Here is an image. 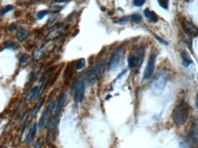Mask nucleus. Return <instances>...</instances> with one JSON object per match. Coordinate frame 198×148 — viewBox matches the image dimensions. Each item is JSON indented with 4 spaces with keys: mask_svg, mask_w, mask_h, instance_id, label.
Instances as JSON below:
<instances>
[{
    "mask_svg": "<svg viewBox=\"0 0 198 148\" xmlns=\"http://www.w3.org/2000/svg\"><path fill=\"white\" fill-rule=\"evenodd\" d=\"M189 115V106L184 101H181L175 105L172 118L175 125L181 126L185 123Z\"/></svg>",
    "mask_w": 198,
    "mask_h": 148,
    "instance_id": "nucleus-1",
    "label": "nucleus"
},
{
    "mask_svg": "<svg viewBox=\"0 0 198 148\" xmlns=\"http://www.w3.org/2000/svg\"><path fill=\"white\" fill-rule=\"evenodd\" d=\"M125 58V51L123 49L119 48L115 51L112 55L108 62V68L111 71H116L123 65Z\"/></svg>",
    "mask_w": 198,
    "mask_h": 148,
    "instance_id": "nucleus-2",
    "label": "nucleus"
},
{
    "mask_svg": "<svg viewBox=\"0 0 198 148\" xmlns=\"http://www.w3.org/2000/svg\"><path fill=\"white\" fill-rule=\"evenodd\" d=\"M144 55L145 49L143 47H138L136 50L131 52L128 58V62L130 68H140L143 62Z\"/></svg>",
    "mask_w": 198,
    "mask_h": 148,
    "instance_id": "nucleus-3",
    "label": "nucleus"
},
{
    "mask_svg": "<svg viewBox=\"0 0 198 148\" xmlns=\"http://www.w3.org/2000/svg\"><path fill=\"white\" fill-rule=\"evenodd\" d=\"M167 83V78L163 73L157 74L153 78L150 83V89L155 95H159L162 93Z\"/></svg>",
    "mask_w": 198,
    "mask_h": 148,
    "instance_id": "nucleus-4",
    "label": "nucleus"
},
{
    "mask_svg": "<svg viewBox=\"0 0 198 148\" xmlns=\"http://www.w3.org/2000/svg\"><path fill=\"white\" fill-rule=\"evenodd\" d=\"M104 70V64L103 62H98L96 63L91 69L89 70L88 76L87 80L89 83H91L95 82L101 76Z\"/></svg>",
    "mask_w": 198,
    "mask_h": 148,
    "instance_id": "nucleus-5",
    "label": "nucleus"
},
{
    "mask_svg": "<svg viewBox=\"0 0 198 148\" xmlns=\"http://www.w3.org/2000/svg\"><path fill=\"white\" fill-rule=\"evenodd\" d=\"M85 83L81 80L78 81L74 87V100L76 104L81 103L84 100L85 96Z\"/></svg>",
    "mask_w": 198,
    "mask_h": 148,
    "instance_id": "nucleus-6",
    "label": "nucleus"
},
{
    "mask_svg": "<svg viewBox=\"0 0 198 148\" xmlns=\"http://www.w3.org/2000/svg\"><path fill=\"white\" fill-rule=\"evenodd\" d=\"M156 62V56L154 54L150 55L148 60L147 62V65L145 68L143 73V78L144 79H148L153 75L155 70Z\"/></svg>",
    "mask_w": 198,
    "mask_h": 148,
    "instance_id": "nucleus-7",
    "label": "nucleus"
},
{
    "mask_svg": "<svg viewBox=\"0 0 198 148\" xmlns=\"http://www.w3.org/2000/svg\"><path fill=\"white\" fill-rule=\"evenodd\" d=\"M182 27L185 32L189 36L195 37L198 35V29L192 23L187 19H183Z\"/></svg>",
    "mask_w": 198,
    "mask_h": 148,
    "instance_id": "nucleus-8",
    "label": "nucleus"
},
{
    "mask_svg": "<svg viewBox=\"0 0 198 148\" xmlns=\"http://www.w3.org/2000/svg\"><path fill=\"white\" fill-rule=\"evenodd\" d=\"M54 104H55V102L54 101H52L50 102L49 103V104L47 105V107H46L45 109L43 112L39 120L38 124L39 127H42L45 125L47 122V120L48 119V117H49L52 111L53 110L54 107Z\"/></svg>",
    "mask_w": 198,
    "mask_h": 148,
    "instance_id": "nucleus-9",
    "label": "nucleus"
},
{
    "mask_svg": "<svg viewBox=\"0 0 198 148\" xmlns=\"http://www.w3.org/2000/svg\"><path fill=\"white\" fill-rule=\"evenodd\" d=\"M57 127V119L54 117L51 121L49 124V129L48 133V137L49 140H53L54 139Z\"/></svg>",
    "mask_w": 198,
    "mask_h": 148,
    "instance_id": "nucleus-10",
    "label": "nucleus"
},
{
    "mask_svg": "<svg viewBox=\"0 0 198 148\" xmlns=\"http://www.w3.org/2000/svg\"><path fill=\"white\" fill-rule=\"evenodd\" d=\"M67 98V94H64L60 98L59 100V101L57 103L56 106L55 107V109H54V116L55 117H57L59 114L61 112V110L63 108V106L65 104V102L66 101Z\"/></svg>",
    "mask_w": 198,
    "mask_h": 148,
    "instance_id": "nucleus-11",
    "label": "nucleus"
},
{
    "mask_svg": "<svg viewBox=\"0 0 198 148\" xmlns=\"http://www.w3.org/2000/svg\"><path fill=\"white\" fill-rule=\"evenodd\" d=\"M29 36V31L25 30L23 28H20L16 34V39L20 42H22L27 39Z\"/></svg>",
    "mask_w": 198,
    "mask_h": 148,
    "instance_id": "nucleus-12",
    "label": "nucleus"
},
{
    "mask_svg": "<svg viewBox=\"0 0 198 148\" xmlns=\"http://www.w3.org/2000/svg\"><path fill=\"white\" fill-rule=\"evenodd\" d=\"M63 31H64V28L63 27H60L59 29H55L53 31L50 32V33H49L48 34V35L46 37V41H51V40L54 39V38H57V37H59L60 34H61Z\"/></svg>",
    "mask_w": 198,
    "mask_h": 148,
    "instance_id": "nucleus-13",
    "label": "nucleus"
},
{
    "mask_svg": "<svg viewBox=\"0 0 198 148\" xmlns=\"http://www.w3.org/2000/svg\"><path fill=\"white\" fill-rule=\"evenodd\" d=\"M37 126H38V125L37 124V123H34L32 125V128L30 130V131L29 133V137H28V139H27L28 143L30 145H31L33 143L34 140H35L36 134L37 132Z\"/></svg>",
    "mask_w": 198,
    "mask_h": 148,
    "instance_id": "nucleus-14",
    "label": "nucleus"
},
{
    "mask_svg": "<svg viewBox=\"0 0 198 148\" xmlns=\"http://www.w3.org/2000/svg\"><path fill=\"white\" fill-rule=\"evenodd\" d=\"M144 15L146 18L153 22H156L158 20V16L154 12L150 11L148 8H146L144 11Z\"/></svg>",
    "mask_w": 198,
    "mask_h": 148,
    "instance_id": "nucleus-15",
    "label": "nucleus"
},
{
    "mask_svg": "<svg viewBox=\"0 0 198 148\" xmlns=\"http://www.w3.org/2000/svg\"><path fill=\"white\" fill-rule=\"evenodd\" d=\"M181 57H182V60H183V65L184 67H187L190 65V64H192L193 62L192 59H190V55L187 52L183 51L181 52Z\"/></svg>",
    "mask_w": 198,
    "mask_h": 148,
    "instance_id": "nucleus-16",
    "label": "nucleus"
},
{
    "mask_svg": "<svg viewBox=\"0 0 198 148\" xmlns=\"http://www.w3.org/2000/svg\"><path fill=\"white\" fill-rule=\"evenodd\" d=\"M30 125H27L26 126L24 127V128H23V131L20 135V140L21 141V142H24L25 141L27 140L29 135V133L30 131Z\"/></svg>",
    "mask_w": 198,
    "mask_h": 148,
    "instance_id": "nucleus-17",
    "label": "nucleus"
},
{
    "mask_svg": "<svg viewBox=\"0 0 198 148\" xmlns=\"http://www.w3.org/2000/svg\"><path fill=\"white\" fill-rule=\"evenodd\" d=\"M39 92V89L38 86H36L34 87L31 90L30 93L29 94L28 96H27V100L29 101H31L32 100H33L36 96H37Z\"/></svg>",
    "mask_w": 198,
    "mask_h": 148,
    "instance_id": "nucleus-18",
    "label": "nucleus"
},
{
    "mask_svg": "<svg viewBox=\"0 0 198 148\" xmlns=\"http://www.w3.org/2000/svg\"><path fill=\"white\" fill-rule=\"evenodd\" d=\"M45 46L41 47L40 48L38 49L37 50H36V52H34V53L33 55V57L35 60H38L42 56V55L45 53Z\"/></svg>",
    "mask_w": 198,
    "mask_h": 148,
    "instance_id": "nucleus-19",
    "label": "nucleus"
},
{
    "mask_svg": "<svg viewBox=\"0 0 198 148\" xmlns=\"http://www.w3.org/2000/svg\"><path fill=\"white\" fill-rule=\"evenodd\" d=\"M44 102V100L43 98H41V99H40L38 101V102L37 103V104L36 105L34 108L33 109V110H32V115L33 116H35L36 115H37L38 113V112H39V110H40V109H41V107H42Z\"/></svg>",
    "mask_w": 198,
    "mask_h": 148,
    "instance_id": "nucleus-20",
    "label": "nucleus"
},
{
    "mask_svg": "<svg viewBox=\"0 0 198 148\" xmlns=\"http://www.w3.org/2000/svg\"><path fill=\"white\" fill-rule=\"evenodd\" d=\"M131 21L134 23L138 24L140 23L142 20V17L138 14H133L130 16Z\"/></svg>",
    "mask_w": 198,
    "mask_h": 148,
    "instance_id": "nucleus-21",
    "label": "nucleus"
},
{
    "mask_svg": "<svg viewBox=\"0 0 198 148\" xmlns=\"http://www.w3.org/2000/svg\"><path fill=\"white\" fill-rule=\"evenodd\" d=\"M85 63H86L85 59L84 58H81L79 59L76 62V70H81L82 69H83L85 65Z\"/></svg>",
    "mask_w": 198,
    "mask_h": 148,
    "instance_id": "nucleus-22",
    "label": "nucleus"
},
{
    "mask_svg": "<svg viewBox=\"0 0 198 148\" xmlns=\"http://www.w3.org/2000/svg\"><path fill=\"white\" fill-rule=\"evenodd\" d=\"M58 19H59V16L57 15H54L52 16L51 17H50V19L48 21L47 26L48 27H52L58 20Z\"/></svg>",
    "mask_w": 198,
    "mask_h": 148,
    "instance_id": "nucleus-23",
    "label": "nucleus"
},
{
    "mask_svg": "<svg viewBox=\"0 0 198 148\" xmlns=\"http://www.w3.org/2000/svg\"><path fill=\"white\" fill-rule=\"evenodd\" d=\"M18 58H19V62H21L22 64L26 63V62L29 61V55H27V54H25V53H21V54H20V55H19V56H18Z\"/></svg>",
    "mask_w": 198,
    "mask_h": 148,
    "instance_id": "nucleus-24",
    "label": "nucleus"
},
{
    "mask_svg": "<svg viewBox=\"0 0 198 148\" xmlns=\"http://www.w3.org/2000/svg\"><path fill=\"white\" fill-rule=\"evenodd\" d=\"M13 9H14V6L13 5H8L5 6L4 8H3L1 9V11H0V14L2 15H4L6 14L7 13L10 12L11 11H12Z\"/></svg>",
    "mask_w": 198,
    "mask_h": 148,
    "instance_id": "nucleus-25",
    "label": "nucleus"
},
{
    "mask_svg": "<svg viewBox=\"0 0 198 148\" xmlns=\"http://www.w3.org/2000/svg\"><path fill=\"white\" fill-rule=\"evenodd\" d=\"M4 45L5 47L10 49H15L17 47V44L13 41H6L4 44Z\"/></svg>",
    "mask_w": 198,
    "mask_h": 148,
    "instance_id": "nucleus-26",
    "label": "nucleus"
},
{
    "mask_svg": "<svg viewBox=\"0 0 198 148\" xmlns=\"http://www.w3.org/2000/svg\"><path fill=\"white\" fill-rule=\"evenodd\" d=\"M30 109H28L24 113L23 116L22 117L21 119H20V121H21L22 123L24 124V123H26L28 118L29 117V115H30Z\"/></svg>",
    "mask_w": 198,
    "mask_h": 148,
    "instance_id": "nucleus-27",
    "label": "nucleus"
},
{
    "mask_svg": "<svg viewBox=\"0 0 198 148\" xmlns=\"http://www.w3.org/2000/svg\"><path fill=\"white\" fill-rule=\"evenodd\" d=\"M49 11L48 10H42L41 11L39 12H38L37 13V17L39 19H42V18H44L45 16L49 14Z\"/></svg>",
    "mask_w": 198,
    "mask_h": 148,
    "instance_id": "nucleus-28",
    "label": "nucleus"
},
{
    "mask_svg": "<svg viewBox=\"0 0 198 148\" xmlns=\"http://www.w3.org/2000/svg\"><path fill=\"white\" fill-rule=\"evenodd\" d=\"M145 3V1L144 0H135L133 2V5L137 7H141L143 6Z\"/></svg>",
    "mask_w": 198,
    "mask_h": 148,
    "instance_id": "nucleus-29",
    "label": "nucleus"
},
{
    "mask_svg": "<svg viewBox=\"0 0 198 148\" xmlns=\"http://www.w3.org/2000/svg\"><path fill=\"white\" fill-rule=\"evenodd\" d=\"M158 2L159 3V5L162 8L165 9H167L168 8V5H169V1H158Z\"/></svg>",
    "mask_w": 198,
    "mask_h": 148,
    "instance_id": "nucleus-30",
    "label": "nucleus"
},
{
    "mask_svg": "<svg viewBox=\"0 0 198 148\" xmlns=\"http://www.w3.org/2000/svg\"><path fill=\"white\" fill-rule=\"evenodd\" d=\"M17 28V25L15 23H12L11 24L9 27H8V30L9 31H11V32H12V31H15Z\"/></svg>",
    "mask_w": 198,
    "mask_h": 148,
    "instance_id": "nucleus-31",
    "label": "nucleus"
},
{
    "mask_svg": "<svg viewBox=\"0 0 198 148\" xmlns=\"http://www.w3.org/2000/svg\"><path fill=\"white\" fill-rule=\"evenodd\" d=\"M42 140H43V138L42 137H40L38 139L36 145L34 148H41V145H42Z\"/></svg>",
    "mask_w": 198,
    "mask_h": 148,
    "instance_id": "nucleus-32",
    "label": "nucleus"
},
{
    "mask_svg": "<svg viewBox=\"0 0 198 148\" xmlns=\"http://www.w3.org/2000/svg\"><path fill=\"white\" fill-rule=\"evenodd\" d=\"M155 38H156V39H157L158 41H159L160 42H161V43H162V44H165V45H168V42L166 41H165L164 39H162V38H161L160 37H158V36H157V35H155Z\"/></svg>",
    "mask_w": 198,
    "mask_h": 148,
    "instance_id": "nucleus-33",
    "label": "nucleus"
},
{
    "mask_svg": "<svg viewBox=\"0 0 198 148\" xmlns=\"http://www.w3.org/2000/svg\"><path fill=\"white\" fill-rule=\"evenodd\" d=\"M196 108L198 109V93L197 94V96H196Z\"/></svg>",
    "mask_w": 198,
    "mask_h": 148,
    "instance_id": "nucleus-34",
    "label": "nucleus"
}]
</instances>
